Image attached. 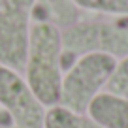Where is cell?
<instances>
[{"instance_id":"cell-1","label":"cell","mask_w":128,"mask_h":128,"mask_svg":"<svg viewBox=\"0 0 128 128\" xmlns=\"http://www.w3.org/2000/svg\"><path fill=\"white\" fill-rule=\"evenodd\" d=\"M24 79L36 98L53 108L60 100L62 85V34L53 23H34L24 62Z\"/></svg>"},{"instance_id":"cell-2","label":"cell","mask_w":128,"mask_h":128,"mask_svg":"<svg viewBox=\"0 0 128 128\" xmlns=\"http://www.w3.org/2000/svg\"><path fill=\"white\" fill-rule=\"evenodd\" d=\"M62 70L76 62L77 56L104 53L117 60L128 55V24L124 19H79L62 28Z\"/></svg>"},{"instance_id":"cell-3","label":"cell","mask_w":128,"mask_h":128,"mask_svg":"<svg viewBox=\"0 0 128 128\" xmlns=\"http://www.w3.org/2000/svg\"><path fill=\"white\" fill-rule=\"evenodd\" d=\"M115 64V56L104 53L77 56L76 62L62 76L58 104L74 111L87 113L90 102L108 87Z\"/></svg>"},{"instance_id":"cell-4","label":"cell","mask_w":128,"mask_h":128,"mask_svg":"<svg viewBox=\"0 0 128 128\" xmlns=\"http://www.w3.org/2000/svg\"><path fill=\"white\" fill-rule=\"evenodd\" d=\"M36 0H0V64L23 72Z\"/></svg>"},{"instance_id":"cell-5","label":"cell","mask_w":128,"mask_h":128,"mask_svg":"<svg viewBox=\"0 0 128 128\" xmlns=\"http://www.w3.org/2000/svg\"><path fill=\"white\" fill-rule=\"evenodd\" d=\"M0 109L12 117L15 128H44L45 106L36 98L21 72L0 64Z\"/></svg>"},{"instance_id":"cell-6","label":"cell","mask_w":128,"mask_h":128,"mask_svg":"<svg viewBox=\"0 0 128 128\" xmlns=\"http://www.w3.org/2000/svg\"><path fill=\"white\" fill-rule=\"evenodd\" d=\"M87 113L102 128H128V98L113 92H100L90 102Z\"/></svg>"},{"instance_id":"cell-7","label":"cell","mask_w":128,"mask_h":128,"mask_svg":"<svg viewBox=\"0 0 128 128\" xmlns=\"http://www.w3.org/2000/svg\"><path fill=\"white\" fill-rule=\"evenodd\" d=\"M81 17V12L72 0H36L32 10L34 23H53L58 28L74 24Z\"/></svg>"},{"instance_id":"cell-8","label":"cell","mask_w":128,"mask_h":128,"mask_svg":"<svg viewBox=\"0 0 128 128\" xmlns=\"http://www.w3.org/2000/svg\"><path fill=\"white\" fill-rule=\"evenodd\" d=\"M44 128H102L88 113H79L56 104L45 109Z\"/></svg>"},{"instance_id":"cell-9","label":"cell","mask_w":128,"mask_h":128,"mask_svg":"<svg viewBox=\"0 0 128 128\" xmlns=\"http://www.w3.org/2000/svg\"><path fill=\"white\" fill-rule=\"evenodd\" d=\"M79 12L92 15H108L113 19L128 17V0H72Z\"/></svg>"},{"instance_id":"cell-10","label":"cell","mask_w":128,"mask_h":128,"mask_svg":"<svg viewBox=\"0 0 128 128\" xmlns=\"http://www.w3.org/2000/svg\"><path fill=\"white\" fill-rule=\"evenodd\" d=\"M106 90L128 98V55L117 60L115 70L111 74V79H109Z\"/></svg>"},{"instance_id":"cell-11","label":"cell","mask_w":128,"mask_h":128,"mask_svg":"<svg viewBox=\"0 0 128 128\" xmlns=\"http://www.w3.org/2000/svg\"><path fill=\"white\" fill-rule=\"evenodd\" d=\"M0 128H15V124H13L12 117H10L6 111H4V119H0Z\"/></svg>"},{"instance_id":"cell-12","label":"cell","mask_w":128,"mask_h":128,"mask_svg":"<svg viewBox=\"0 0 128 128\" xmlns=\"http://www.w3.org/2000/svg\"><path fill=\"white\" fill-rule=\"evenodd\" d=\"M120 19H124V23H126V24H128V17H120Z\"/></svg>"}]
</instances>
